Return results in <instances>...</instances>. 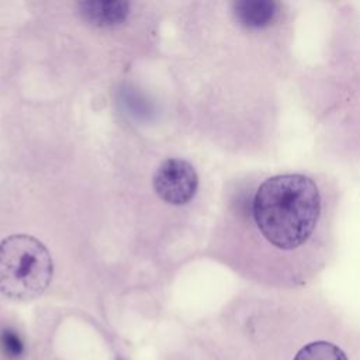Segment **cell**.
I'll return each mask as SVG.
<instances>
[{"label": "cell", "mask_w": 360, "mask_h": 360, "mask_svg": "<svg viewBox=\"0 0 360 360\" xmlns=\"http://www.w3.org/2000/svg\"><path fill=\"white\" fill-rule=\"evenodd\" d=\"M239 311L243 347L256 360H360V326L315 287L259 288Z\"/></svg>", "instance_id": "7a4b0ae2"}, {"label": "cell", "mask_w": 360, "mask_h": 360, "mask_svg": "<svg viewBox=\"0 0 360 360\" xmlns=\"http://www.w3.org/2000/svg\"><path fill=\"white\" fill-rule=\"evenodd\" d=\"M305 101L321 127L325 148L360 160V24L349 18L338 51L302 77Z\"/></svg>", "instance_id": "3957f363"}, {"label": "cell", "mask_w": 360, "mask_h": 360, "mask_svg": "<svg viewBox=\"0 0 360 360\" xmlns=\"http://www.w3.org/2000/svg\"><path fill=\"white\" fill-rule=\"evenodd\" d=\"M340 201L338 180L314 169L269 167L239 181L231 210L259 288L315 285L336 256Z\"/></svg>", "instance_id": "6da1fadb"}, {"label": "cell", "mask_w": 360, "mask_h": 360, "mask_svg": "<svg viewBox=\"0 0 360 360\" xmlns=\"http://www.w3.org/2000/svg\"><path fill=\"white\" fill-rule=\"evenodd\" d=\"M25 349L20 335L11 328H3L0 330V353L7 360H18L22 357Z\"/></svg>", "instance_id": "52a82bcc"}, {"label": "cell", "mask_w": 360, "mask_h": 360, "mask_svg": "<svg viewBox=\"0 0 360 360\" xmlns=\"http://www.w3.org/2000/svg\"><path fill=\"white\" fill-rule=\"evenodd\" d=\"M48 249L34 236L11 235L0 242V292L15 301L41 295L52 280Z\"/></svg>", "instance_id": "277c9868"}, {"label": "cell", "mask_w": 360, "mask_h": 360, "mask_svg": "<svg viewBox=\"0 0 360 360\" xmlns=\"http://www.w3.org/2000/svg\"><path fill=\"white\" fill-rule=\"evenodd\" d=\"M152 183L160 200L172 205H184L195 197L200 180L190 162L172 158L159 165Z\"/></svg>", "instance_id": "5b68a950"}, {"label": "cell", "mask_w": 360, "mask_h": 360, "mask_svg": "<svg viewBox=\"0 0 360 360\" xmlns=\"http://www.w3.org/2000/svg\"><path fill=\"white\" fill-rule=\"evenodd\" d=\"M79 13L83 20L94 27H114L127 20L129 3L122 0H86L79 3Z\"/></svg>", "instance_id": "8992f818"}]
</instances>
